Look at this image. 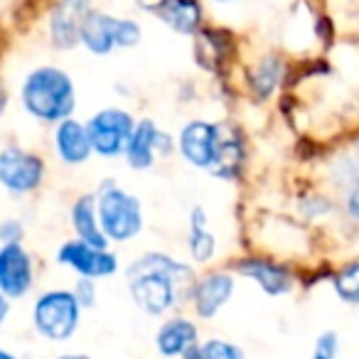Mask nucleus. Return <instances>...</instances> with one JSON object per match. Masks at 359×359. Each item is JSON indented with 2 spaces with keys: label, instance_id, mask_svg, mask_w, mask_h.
I'll use <instances>...</instances> for the list:
<instances>
[{
  "label": "nucleus",
  "instance_id": "23",
  "mask_svg": "<svg viewBox=\"0 0 359 359\" xmlns=\"http://www.w3.org/2000/svg\"><path fill=\"white\" fill-rule=\"evenodd\" d=\"M202 359H249L246 349L236 339L222 337V334H210L200 342Z\"/></svg>",
  "mask_w": 359,
  "mask_h": 359
},
{
  "label": "nucleus",
  "instance_id": "16",
  "mask_svg": "<svg viewBox=\"0 0 359 359\" xmlns=\"http://www.w3.org/2000/svg\"><path fill=\"white\" fill-rule=\"evenodd\" d=\"M50 148L52 158L65 168H81L94 158L91 140L86 133V123L76 116L60 121L50 128Z\"/></svg>",
  "mask_w": 359,
  "mask_h": 359
},
{
  "label": "nucleus",
  "instance_id": "8",
  "mask_svg": "<svg viewBox=\"0 0 359 359\" xmlns=\"http://www.w3.org/2000/svg\"><path fill=\"white\" fill-rule=\"evenodd\" d=\"M236 276L229 266L219 269H205L192 280L190 295H187V308L190 315L200 323H212L231 305L236 295Z\"/></svg>",
  "mask_w": 359,
  "mask_h": 359
},
{
  "label": "nucleus",
  "instance_id": "6",
  "mask_svg": "<svg viewBox=\"0 0 359 359\" xmlns=\"http://www.w3.org/2000/svg\"><path fill=\"white\" fill-rule=\"evenodd\" d=\"M50 165L45 155L15 140L0 143V192L8 200H27L45 187Z\"/></svg>",
  "mask_w": 359,
  "mask_h": 359
},
{
  "label": "nucleus",
  "instance_id": "13",
  "mask_svg": "<svg viewBox=\"0 0 359 359\" xmlns=\"http://www.w3.org/2000/svg\"><path fill=\"white\" fill-rule=\"evenodd\" d=\"M91 11H94V0H55L45 15V37L52 50H76L81 22Z\"/></svg>",
  "mask_w": 359,
  "mask_h": 359
},
{
  "label": "nucleus",
  "instance_id": "11",
  "mask_svg": "<svg viewBox=\"0 0 359 359\" xmlns=\"http://www.w3.org/2000/svg\"><path fill=\"white\" fill-rule=\"evenodd\" d=\"M84 123L91 140V150H94L96 158H104V160L123 158V150L135 128V118L128 109L104 106V109L94 111Z\"/></svg>",
  "mask_w": 359,
  "mask_h": 359
},
{
  "label": "nucleus",
  "instance_id": "21",
  "mask_svg": "<svg viewBox=\"0 0 359 359\" xmlns=\"http://www.w3.org/2000/svg\"><path fill=\"white\" fill-rule=\"evenodd\" d=\"M231 55H234V45H231L229 32H222L217 27H202L195 35V57L202 69H222Z\"/></svg>",
  "mask_w": 359,
  "mask_h": 359
},
{
  "label": "nucleus",
  "instance_id": "28",
  "mask_svg": "<svg viewBox=\"0 0 359 359\" xmlns=\"http://www.w3.org/2000/svg\"><path fill=\"white\" fill-rule=\"evenodd\" d=\"M11 104H13V94L8 89V81L3 76V69H0V121L6 118V114L11 111Z\"/></svg>",
  "mask_w": 359,
  "mask_h": 359
},
{
  "label": "nucleus",
  "instance_id": "29",
  "mask_svg": "<svg viewBox=\"0 0 359 359\" xmlns=\"http://www.w3.org/2000/svg\"><path fill=\"white\" fill-rule=\"evenodd\" d=\"M11 315H13V300H8L6 295L0 293V334H3V330H6Z\"/></svg>",
  "mask_w": 359,
  "mask_h": 359
},
{
  "label": "nucleus",
  "instance_id": "22",
  "mask_svg": "<svg viewBox=\"0 0 359 359\" xmlns=\"http://www.w3.org/2000/svg\"><path fill=\"white\" fill-rule=\"evenodd\" d=\"M330 288L334 298L347 308H359V256L347 259L330 273Z\"/></svg>",
  "mask_w": 359,
  "mask_h": 359
},
{
  "label": "nucleus",
  "instance_id": "34",
  "mask_svg": "<svg viewBox=\"0 0 359 359\" xmlns=\"http://www.w3.org/2000/svg\"><path fill=\"white\" fill-rule=\"evenodd\" d=\"M212 3H217V6H236L239 0H212Z\"/></svg>",
  "mask_w": 359,
  "mask_h": 359
},
{
  "label": "nucleus",
  "instance_id": "24",
  "mask_svg": "<svg viewBox=\"0 0 359 359\" xmlns=\"http://www.w3.org/2000/svg\"><path fill=\"white\" fill-rule=\"evenodd\" d=\"M342 354V337L337 330H323L318 337L313 339L308 359H339Z\"/></svg>",
  "mask_w": 359,
  "mask_h": 359
},
{
  "label": "nucleus",
  "instance_id": "15",
  "mask_svg": "<svg viewBox=\"0 0 359 359\" xmlns=\"http://www.w3.org/2000/svg\"><path fill=\"white\" fill-rule=\"evenodd\" d=\"M202 342V325L185 310L168 315L153 332V349L160 359H177L185 349Z\"/></svg>",
  "mask_w": 359,
  "mask_h": 359
},
{
  "label": "nucleus",
  "instance_id": "19",
  "mask_svg": "<svg viewBox=\"0 0 359 359\" xmlns=\"http://www.w3.org/2000/svg\"><path fill=\"white\" fill-rule=\"evenodd\" d=\"M69 229L72 236L84 244L91 246H101V249H111V244L106 241L104 231L99 224V215H96V202H94V192H81L72 200L69 205Z\"/></svg>",
  "mask_w": 359,
  "mask_h": 359
},
{
  "label": "nucleus",
  "instance_id": "7",
  "mask_svg": "<svg viewBox=\"0 0 359 359\" xmlns=\"http://www.w3.org/2000/svg\"><path fill=\"white\" fill-rule=\"evenodd\" d=\"M140 42H143V27L138 20L114 15L99 8H94L84 18L79 30V47L91 57H109L116 50H133Z\"/></svg>",
  "mask_w": 359,
  "mask_h": 359
},
{
  "label": "nucleus",
  "instance_id": "5",
  "mask_svg": "<svg viewBox=\"0 0 359 359\" xmlns=\"http://www.w3.org/2000/svg\"><path fill=\"white\" fill-rule=\"evenodd\" d=\"M84 320V310L76 303L72 288L52 285L32 298L30 325L32 332L50 344H67L76 337Z\"/></svg>",
  "mask_w": 359,
  "mask_h": 359
},
{
  "label": "nucleus",
  "instance_id": "2",
  "mask_svg": "<svg viewBox=\"0 0 359 359\" xmlns=\"http://www.w3.org/2000/svg\"><path fill=\"white\" fill-rule=\"evenodd\" d=\"M175 150L187 165L205 170L217 180H236L244 172V135L224 121H187L175 135Z\"/></svg>",
  "mask_w": 359,
  "mask_h": 359
},
{
  "label": "nucleus",
  "instance_id": "27",
  "mask_svg": "<svg viewBox=\"0 0 359 359\" xmlns=\"http://www.w3.org/2000/svg\"><path fill=\"white\" fill-rule=\"evenodd\" d=\"M344 210H347L349 219L357 222L359 226V180L354 185H349L347 192H344Z\"/></svg>",
  "mask_w": 359,
  "mask_h": 359
},
{
  "label": "nucleus",
  "instance_id": "9",
  "mask_svg": "<svg viewBox=\"0 0 359 359\" xmlns=\"http://www.w3.org/2000/svg\"><path fill=\"white\" fill-rule=\"evenodd\" d=\"M236 278L254 283L266 298H288L295 293L300 278L290 264L266 254H246L229 264Z\"/></svg>",
  "mask_w": 359,
  "mask_h": 359
},
{
  "label": "nucleus",
  "instance_id": "1",
  "mask_svg": "<svg viewBox=\"0 0 359 359\" xmlns=\"http://www.w3.org/2000/svg\"><path fill=\"white\" fill-rule=\"evenodd\" d=\"M197 271L168 251H145L126 264L123 278L130 303L145 318L163 320L187 305Z\"/></svg>",
  "mask_w": 359,
  "mask_h": 359
},
{
  "label": "nucleus",
  "instance_id": "30",
  "mask_svg": "<svg viewBox=\"0 0 359 359\" xmlns=\"http://www.w3.org/2000/svg\"><path fill=\"white\" fill-rule=\"evenodd\" d=\"M52 359H94V357L86 352H62V354H55Z\"/></svg>",
  "mask_w": 359,
  "mask_h": 359
},
{
  "label": "nucleus",
  "instance_id": "26",
  "mask_svg": "<svg viewBox=\"0 0 359 359\" xmlns=\"http://www.w3.org/2000/svg\"><path fill=\"white\" fill-rule=\"evenodd\" d=\"M72 293H74L76 303L81 305V310H94L99 303V283L96 280H86V278H76L72 285Z\"/></svg>",
  "mask_w": 359,
  "mask_h": 359
},
{
  "label": "nucleus",
  "instance_id": "32",
  "mask_svg": "<svg viewBox=\"0 0 359 359\" xmlns=\"http://www.w3.org/2000/svg\"><path fill=\"white\" fill-rule=\"evenodd\" d=\"M0 359H22V357H18L13 349H8V347H3V344H0Z\"/></svg>",
  "mask_w": 359,
  "mask_h": 359
},
{
  "label": "nucleus",
  "instance_id": "4",
  "mask_svg": "<svg viewBox=\"0 0 359 359\" xmlns=\"http://www.w3.org/2000/svg\"><path fill=\"white\" fill-rule=\"evenodd\" d=\"M96 215L109 244H130L145 229V210L138 195L116 180H101L94 192Z\"/></svg>",
  "mask_w": 359,
  "mask_h": 359
},
{
  "label": "nucleus",
  "instance_id": "31",
  "mask_svg": "<svg viewBox=\"0 0 359 359\" xmlns=\"http://www.w3.org/2000/svg\"><path fill=\"white\" fill-rule=\"evenodd\" d=\"M177 359H202V349H200V344H195V347L185 349V352L180 354Z\"/></svg>",
  "mask_w": 359,
  "mask_h": 359
},
{
  "label": "nucleus",
  "instance_id": "18",
  "mask_svg": "<svg viewBox=\"0 0 359 359\" xmlns=\"http://www.w3.org/2000/svg\"><path fill=\"white\" fill-rule=\"evenodd\" d=\"M150 13L172 32L185 37H195L205 27L202 0H160Z\"/></svg>",
  "mask_w": 359,
  "mask_h": 359
},
{
  "label": "nucleus",
  "instance_id": "20",
  "mask_svg": "<svg viewBox=\"0 0 359 359\" xmlns=\"http://www.w3.org/2000/svg\"><path fill=\"white\" fill-rule=\"evenodd\" d=\"M285 81V62L278 55H261L246 69V89L256 101H269Z\"/></svg>",
  "mask_w": 359,
  "mask_h": 359
},
{
  "label": "nucleus",
  "instance_id": "17",
  "mask_svg": "<svg viewBox=\"0 0 359 359\" xmlns=\"http://www.w3.org/2000/svg\"><path fill=\"white\" fill-rule=\"evenodd\" d=\"M187 259L192 266L210 269L219 256V241L210 226V212L202 205H195L187 215Z\"/></svg>",
  "mask_w": 359,
  "mask_h": 359
},
{
  "label": "nucleus",
  "instance_id": "3",
  "mask_svg": "<svg viewBox=\"0 0 359 359\" xmlns=\"http://www.w3.org/2000/svg\"><path fill=\"white\" fill-rule=\"evenodd\" d=\"M15 99L20 111L37 126H57L60 121L72 118L79 106L74 76L55 62L32 65L22 72L18 81Z\"/></svg>",
  "mask_w": 359,
  "mask_h": 359
},
{
  "label": "nucleus",
  "instance_id": "10",
  "mask_svg": "<svg viewBox=\"0 0 359 359\" xmlns=\"http://www.w3.org/2000/svg\"><path fill=\"white\" fill-rule=\"evenodd\" d=\"M55 264L60 269L74 273V278H86V280H106L114 278L121 271V259L114 249H101V246H91L84 241L65 239L55 251Z\"/></svg>",
  "mask_w": 359,
  "mask_h": 359
},
{
  "label": "nucleus",
  "instance_id": "25",
  "mask_svg": "<svg viewBox=\"0 0 359 359\" xmlns=\"http://www.w3.org/2000/svg\"><path fill=\"white\" fill-rule=\"evenodd\" d=\"M27 226L18 215L0 217V244H20L25 241Z\"/></svg>",
  "mask_w": 359,
  "mask_h": 359
},
{
  "label": "nucleus",
  "instance_id": "14",
  "mask_svg": "<svg viewBox=\"0 0 359 359\" xmlns=\"http://www.w3.org/2000/svg\"><path fill=\"white\" fill-rule=\"evenodd\" d=\"M172 150H175L172 135L165 133L153 118H140L135 121V128L123 150V158L130 170L145 172V170H150L158 163V158L170 155Z\"/></svg>",
  "mask_w": 359,
  "mask_h": 359
},
{
  "label": "nucleus",
  "instance_id": "33",
  "mask_svg": "<svg viewBox=\"0 0 359 359\" xmlns=\"http://www.w3.org/2000/svg\"><path fill=\"white\" fill-rule=\"evenodd\" d=\"M133 3H138V6H143L145 11H153V8L158 6L160 0H133Z\"/></svg>",
  "mask_w": 359,
  "mask_h": 359
},
{
  "label": "nucleus",
  "instance_id": "12",
  "mask_svg": "<svg viewBox=\"0 0 359 359\" xmlns=\"http://www.w3.org/2000/svg\"><path fill=\"white\" fill-rule=\"evenodd\" d=\"M37 259L25 241L20 244H0V293L18 303L35 293L37 288Z\"/></svg>",
  "mask_w": 359,
  "mask_h": 359
}]
</instances>
